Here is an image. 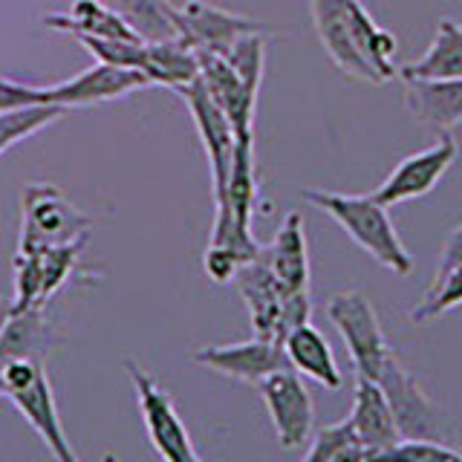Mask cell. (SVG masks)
I'll list each match as a JSON object with an SVG mask.
<instances>
[{
	"mask_svg": "<svg viewBox=\"0 0 462 462\" xmlns=\"http://www.w3.org/2000/svg\"><path fill=\"white\" fill-rule=\"evenodd\" d=\"M315 35L344 76L379 87L396 76V38L361 0H310Z\"/></svg>",
	"mask_w": 462,
	"mask_h": 462,
	"instance_id": "6da1fadb",
	"label": "cell"
},
{
	"mask_svg": "<svg viewBox=\"0 0 462 462\" xmlns=\"http://www.w3.org/2000/svg\"><path fill=\"white\" fill-rule=\"evenodd\" d=\"M300 197L327 211L336 220L356 245H361L375 263H382L393 274H411L413 257L404 249L399 231L393 228L387 208L382 202H375L370 194H338L324 191V188H303Z\"/></svg>",
	"mask_w": 462,
	"mask_h": 462,
	"instance_id": "7a4b0ae2",
	"label": "cell"
},
{
	"mask_svg": "<svg viewBox=\"0 0 462 462\" xmlns=\"http://www.w3.org/2000/svg\"><path fill=\"white\" fill-rule=\"evenodd\" d=\"M4 396L12 399L14 408L21 411L32 430L50 448L55 462H81L79 454L72 451V445L64 433L61 419H58V404L50 384V375L43 370V361L35 358H14L6 361L4 367Z\"/></svg>",
	"mask_w": 462,
	"mask_h": 462,
	"instance_id": "3957f363",
	"label": "cell"
},
{
	"mask_svg": "<svg viewBox=\"0 0 462 462\" xmlns=\"http://www.w3.org/2000/svg\"><path fill=\"white\" fill-rule=\"evenodd\" d=\"M235 283L245 307H249L252 329L257 338L283 344L289 332L310 321V292H286L263 257H254L252 263L240 266V272L235 274Z\"/></svg>",
	"mask_w": 462,
	"mask_h": 462,
	"instance_id": "277c9868",
	"label": "cell"
},
{
	"mask_svg": "<svg viewBox=\"0 0 462 462\" xmlns=\"http://www.w3.org/2000/svg\"><path fill=\"white\" fill-rule=\"evenodd\" d=\"M327 318L341 332L344 346L353 358L358 379L379 382L384 367L396 356L390 350L384 329L379 324V315H375L367 295L356 292V289L332 295L327 303Z\"/></svg>",
	"mask_w": 462,
	"mask_h": 462,
	"instance_id": "5b68a950",
	"label": "cell"
},
{
	"mask_svg": "<svg viewBox=\"0 0 462 462\" xmlns=\"http://www.w3.org/2000/svg\"><path fill=\"white\" fill-rule=\"evenodd\" d=\"M93 220L52 185H29L21 199V252L47 249L90 235Z\"/></svg>",
	"mask_w": 462,
	"mask_h": 462,
	"instance_id": "8992f818",
	"label": "cell"
},
{
	"mask_svg": "<svg viewBox=\"0 0 462 462\" xmlns=\"http://www.w3.org/2000/svg\"><path fill=\"white\" fill-rule=\"evenodd\" d=\"M125 367H127L130 382H134L142 422L148 428V439L156 448V454L165 462H199L191 445V433H188L185 422L180 419L177 404H173L168 390L159 387L153 375L144 373L134 358H127Z\"/></svg>",
	"mask_w": 462,
	"mask_h": 462,
	"instance_id": "52a82bcc",
	"label": "cell"
},
{
	"mask_svg": "<svg viewBox=\"0 0 462 462\" xmlns=\"http://www.w3.org/2000/svg\"><path fill=\"white\" fill-rule=\"evenodd\" d=\"M375 384L384 390L402 439H433V442L451 439V433H454L451 419L422 393V387H419L413 375L399 365V358L390 361L382 373V379Z\"/></svg>",
	"mask_w": 462,
	"mask_h": 462,
	"instance_id": "ba28073f",
	"label": "cell"
},
{
	"mask_svg": "<svg viewBox=\"0 0 462 462\" xmlns=\"http://www.w3.org/2000/svg\"><path fill=\"white\" fill-rule=\"evenodd\" d=\"M457 151L459 148H457L454 134L445 130V134H439L437 144H430V148L402 159V162L393 168V173H390L370 197L375 202H382L384 208H390V206H396V202H408V199H419V197L430 194L448 173V168L454 165Z\"/></svg>",
	"mask_w": 462,
	"mask_h": 462,
	"instance_id": "9c48e42d",
	"label": "cell"
},
{
	"mask_svg": "<svg viewBox=\"0 0 462 462\" xmlns=\"http://www.w3.org/2000/svg\"><path fill=\"white\" fill-rule=\"evenodd\" d=\"M269 35L272 29L237 12L220 9L206 0H185L180 6V38L194 52L226 55L245 35Z\"/></svg>",
	"mask_w": 462,
	"mask_h": 462,
	"instance_id": "30bf717a",
	"label": "cell"
},
{
	"mask_svg": "<svg viewBox=\"0 0 462 462\" xmlns=\"http://www.w3.org/2000/svg\"><path fill=\"white\" fill-rule=\"evenodd\" d=\"M188 110H191V119L197 125V134L202 148H206L208 156V168H211V191L214 199L226 191V182H228V171H231V159H235V148H237V136H235V127L226 119V113L220 110V105L211 98V93L206 90L202 79L185 84L177 90Z\"/></svg>",
	"mask_w": 462,
	"mask_h": 462,
	"instance_id": "8fae6325",
	"label": "cell"
},
{
	"mask_svg": "<svg viewBox=\"0 0 462 462\" xmlns=\"http://www.w3.org/2000/svg\"><path fill=\"white\" fill-rule=\"evenodd\" d=\"M263 404L269 411V419L274 425V433L283 448H300L312 437V422H315V408L310 399L307 384L300 382V375L286 367L266 375L257 384Z\"/></svg>",
	"mask_w": 462,
	"mask_h": 462,
	"instance_id": "7c38bea8",
	"label": "cell"
},
{
	"mask_svg": "<svg viewBox=\"0 0 462 462\" xmlns=\"http://www.w3.org/2000/svg\"><path fill=\"white\" fill-rule=\"evenodd\" d=\"M194 365L208 367L228 379H237L245 384H260L266 375L292 367L283 353V344L269 338H252L240 344H214L202 346L194 353Z\"/></svg>",
	"mask_w": 462,
	"mask_h": 462,
	"instance_id": "4fadbf2b",
	"label": "cell"
},
{
	"mask_svg": "<svg viewBox=\"0 0 462 462\" xmlns=\"http://www.w3.org/2000/svg\"><path fill=\"white\" fill-rule=\"evenodd\" d=\"M142 87H151L148 76L139 69H125L113 64L96 61L79 76H72L55 87H43V98L47 105H61V107H87V105H101V101L122 98Z\"/></svg>",
	"mask_w": 462,
	"mask_h": 462,
	"instance_id": "5bb4252c",
	"label": "cell"
},
{
	"mask_svg": "<svg viewBox=\"0 0 462 462\" xmlns=\"http://www.w3.org/2000/svg\"><path fill=\"white\" fill-rule=\"evenodd\" d=\"M199 61V79L206 84L211 98L220 105L226 119L235 127L237 142H254L252 125H254V107H257V93H252L243 84V79L226 61V55L214 52H197Z\"/></svg>",
	"mask_w": 462,
	"mask_h": 462,
	"instance_id": "9a60e30c",
	"label": "cell"
},
{
	"mask_svg": "<svg viewBox=\"0 0 462 462\" xmlns=\"http://www.w3.org/2000/svg\"><path fill=\"white\" fill-rule=\"evenodd\" d=\"M346 419H350V425L356 430V439L367 451V457H375V454H382V451H387V448L402 442L393 411H390L384 390L375 382L358 379L356 402H353V411Z\"/></svg>",
	"mask_w": 462,
	"mask_h": 462,
	"instance_id": "2e32d148",
	"label": "cell"
},
{
	"mask_svg": "<svg viewBox=\"0 0 462 462\" xmlns=\"http://www.w3.org/2000/svg\"><path fill=\"white\" fill-rule=\"evenodd\" d=\"M404 107L439 134L462 125V79H404Z\"/></svg>",
	"mask_w": 462,
	"mask_h": 462,
	"instance_id": "e0dca14e",
	"label": "cell"
},
{
	"mask_svg": "<svg viewBox=\"0 0 462 462\" xmlns=\"http://www.w3.org/2000/svg\"><path fill=\"white\" fill-rule=\"evenodd\" d=\"M260 257L278 278L286 292H310V252L307 235H303V217L298 211H289L278 228V235L269 245H263Z\"/></svg>",
	"mask_w": 462,
	"mask_h": 462,
	"instance_id": "ac0fdd59",
	"label": "cell"
},
{
	"mask_svg": "<svg viewBox=\"0 0 462 462\" xmlns=\"http://www.w3.org/2000/svg\"><path fill=\"white\" fill-rule=\"evenodd\" d=\"M43 26L58 29V32H81L96 38H119V41H136L144 43V38L136 32L122 12L105 6L101 0H72L67 12H50L43 14Z\"/></svg>",
	"mask_w": 462,
	"mask_h": 462,
	"instance_id": "d6986e66",
	"label": "cell"
},
{
	"mask_svg": "<svg viewBox=\"0 0 462 462\" xmlns=\"http://www.w3.org/2000/svg\"><path fill=\"white\" fill-rule=\"evenodd\" d=\"M58 344H61V336H58L55 327L47 321L43 307L12 312L6 329L0 332V367L14 358L43 361Z\"/></svg>",
	"mask_w": 462,
	"mask_h": 462,
	"instance_id": "ffe728a7",
	"label": "cell"
},
{
	"mask_svg": "<svg viewBox=\"0 0 462 462\" xmlns=\"http://www.w3.org/2000/svg\"><path fill=\"white\" fill-rule=\"evenodd\" d=\"M283 353L295 373L307 375V379L318 382L327 390L341 387V370L336 365V356L329 350V341L310 321L295 327L283 338Z\"/></svg>",
	"mask_w": 462,
	"mask_h": 462,
	"instance_id": "44dd1931",
	"label": "cell"
},
{
	"mask_svg": "<svg viewBox=\"0 0 462 462\" xmlns=\"http://www.w3.org/2000/svg\"><path fill=\"white\" fill-rule=\"evenodd\" d=\"M402 79H462V23L442 18L430 47L402 67Z\"/></svg>",
	"mask_w": 462,
	"mask_h": 462,
	"instance_id": "7402d4cb",
	"label": "cell"
},
{
	"mask_svg": "<svg viewBox=\"0 0 462 462\" xmlns=\"http://www.w3.org/2000/svg\"><path fill=\"white\" fill-rule=\"evenodd\" d=\"M257 199V180H254V142H237L235 159H231L226 191L214 199L217 211L235 214V220L252 228V211Z\"/></svg>",
	"mask_w": 462,
	"mask_h": 462,
	"instance_id": "603a6c76",
	"label": "cell"
},
{
	"mask_svg": "<svg viewBox=\"0 0 462 462\" xmlns=\"http://www.w3.org/2000/svg\"><path fill=\"white\" fill-rule=\"evenodd\" d=\"M144 72H148L151 84H162V87H171V90H180V87L199 79V61H197V52L188 47L182 38L151 41Z\"/></svg>",
	"mask_w": 462,
	"mask_h": 462,
	"instance_id": "cb8c5ba5",
	"label": "cell"
},
{
	"mask_svg": "<svg viewBox=\"0 0 462 462\" xmlns=\"http://www.w3.org/2000/svg\"><path fill=\"white\" fill-rule=\"evenodd\" d=\"M72 38H76L81 47L101 64L139 69V72H144V67H148V43L119 41V38H96V35H81V32H72ZM144 76H148V72H144Z\"/></svg>",
	"mask_w": 462,
	"mask_h": 462,
	"instance_id": "d4e9b609",
	"label": "cell"
},
{
	"mask_svg": "<svg viewBox=\"0 0 462 462\" xmlns=\"http://www.w3.org/2000/svg\"><path fill=\"white\" fill-rule=\"evenodd\" d=\"M67 107L61 105H32V107L0 113V153L12 148V144H18L21 139L38 134L41 127L52 125L55 119H61Z\"/></svg>",
	"mask_w": 462,
	"mask_h": 462,
	"instance_id": "484cf974",
	"label": "cell"
},
{
	"mask_svg": "<svg viewBox=\"0 0 462 462\" xmlns=\"http://www.w3.org/2000/svg\"><path fill=\"white\" fill-rule=\"evenodd\" d=\"M454 307H462V266H457L454 272H448L445 278L433 281L428 286L425 298L416 303L411 318L416 324H425V321H433V318L445 315L448 310Z\"/></svg>",
	"mask_w": 462,
	"mask_h": 462,
	"instance_id": "4316f807",
	"label": "cell"
},
{
	"mask_svg": "<svg viewBox=\"0 0 462 462\" xmlns=\"http://www.w3.org/2000/svg\"><path fill=\"white\" fill-rule=\"evenodd\" d=\"M367 462H462L457 448H448L445 442L433 439H402L387 451L367 457Z\"/></svg>",
	"mask_w": 462,
	"mask_h": 462,
	"instance_id": "83f0119b",
	"label": "cell"
},
{
	"mask_svg": "<svg viewBox=\"0 0 462 462\" xmlns=\"http://www.w3.org/2000/svg\"><path fill=\"white\" fill-rule=\"evenodd\" d=\"M350 445H358L356 439V430L350 425V419H344V422H336V425H327L310 437V451L300 462H329L336 454H341L344 448Z\"/></svg>",
	"mask_w": 462,
	"mask_h": 462,
	"instance_id": "f1b7e54d",
	"label": "cell"
},
{
	"mask_svg": "<svg viewBox=\"0 0 462 462\" xmlns=\"http://www.w3.org/2000/svg\"><path fill=\"white\" fill-rule=\"evenodd\" d=\"M32 105H47V98H43V87H29V84L0 76V113L32 107Z\"/></svg>",
	"mask_w": 462,
	"mask_h": 462,
	"instance_id": "f546056e",
	"label": "cell"
},
{
	"mask_svg": "<svg viewBox=\"0 0 462 462\" xmlns=\"http://www.w3.org/2000/svg\"><path fill=\"white\" fill-rule=\"evenodd\" d=\"M240 260L231 254V252H223V249H214V245H208L206 254H202V269H206V274L214 281V283H228L235 281V274L240 272Z\"/></svg>",
	"mask_w": 462,
	"mask_h": 462,
	"instance_id": "4dcf8cb0",
	"label": "cell"
},
{
	"mask_svg": "<svg viewBox=\"0 0 462 462\" xmlns=\"http://www.w3.org/2000/svg\"><path fill=\"white\" fill-rule=\"evenodd\" d=\"M457 266H462V223L451 231V235L445 237V245H442V254H439V266H437V274H433V281L445 278L448 272H454ZM430 281V283H433Z\"/></svg>",
	"mask_w": 462,
	"mask_h": 462,
	"instance_id": "1f68e13d",
	"label": "cell"
},
{
	"mask_svg": "<svg viewBox=\"0 0 462 462\" xmlns=\"http://www.w3.org/2000/svg\"><path fill=\"white\" fill-rule=\"evenodd\" d=\"M329 462H367V451L361 445H350V448H344L341 454H336Z\"/></svg>",
	"mask_w": 462,
	"mask_h": 462,
	"instance_id": "d6a6232c",
	"label": "cell"
},
{
	"mask_svg": "<svg viewBox=\"0 0 462 462\" xmlns=\"http://www.w3.org/2000/svg\"><path fill=\"white\" fill-rule=\"evenodd\" d=\"M12 312H14V303H12V300H6V298H0V332L6 329Z\"/></svg>",
	"mask_w": 462,
	"mask_h": 462,
	"instance_id": "836d02e7",
	"label": "cell"
},
{
	"mask_svg": "<svg viewBox=\"0 0 462 462\" xmlns=\"http://www.w3.org/2000/svg\"><path fill=\"white\" fill-rule=\"evenodd\" d=\"M0 396H4V373H0Z\"/></svg>",
	"mask_w": 462,
	"mask_h": 462,
	"instance_id": "e575fe53",
	"label": "cell"
},
{
	"mask_svg": "<svg viewBox=\"0 0 462 462\" xmlns=\"http://www.w3.org/2000/svg\"><path fill=\"white\" fill-rule=\"evenodd\" d=\"M199 462H202V459H199Z\"/></svg>",
	"mask_w": 462,
	"mask_h": 462,
	"instance_id": "d590c367",
	"label": "cell"
}]
</instances>
